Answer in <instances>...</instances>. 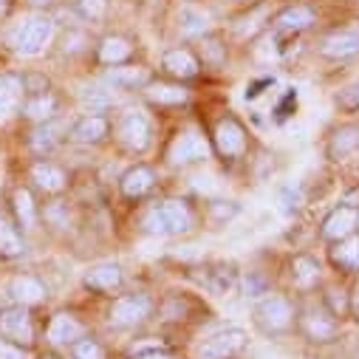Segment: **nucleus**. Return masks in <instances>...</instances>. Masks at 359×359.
<instances>
[{
  "label": "nucleus",
  "instance_id": "28",
  "mask_svg": "<svg viewBox=\"0 0 359 359\" xmlns=\"http://www.w3.org/2000/svg\"><path fill=\"white\" fill-rule=\"evenodd\" d=\"M15 212H18L20 224H23L26 229L34 226L37 212H34V201H32V193H29V190H18V193H15Z\"/></svg>",
  "mask_w": 359,
  "mask_h": 359
},
{
  "label": "nucleus",
  "instance_id": "35",
  "mask_svg": "<svg viewBox=\"0 0 359 359\" xmlns=\"http://www.w3.org/2000/svg\"><path fill=\"white\" fill-rule=\"evenodd\" d=\"M337 102H339L342 111H359V79H353L351 85L342 88L339 97H337Z\"/></svg>",
  "mask_w": 359,
  "mask_h": 359
},
{
  "label": "nucleus",
  "instance_id": "15",
  "mask_svg": "<svg viewBox=\"0 0 359 359\" xmlns=\"http://www.w3.org/2000/svg\"><path fill=\"white\" fill-rule=\"evenodd\" d=\"M122 283V269L116 263H97L85 272V286L91 289H102V292H111Z\"/></svg>",
  "mask_w": 359,
  "mask_h": 359
},
{
  "label": "nucleus",
  "instance_id": "5",
  "mask_svg": "<svg viewBox=\"0 0 359 359\" xmlns=\"http://www.w3.org/2000/svg\"><path fill=\"white\" fill-rule=\"evenodd\" d=\"M255 317L266 331H283L292 323V306L278 294H269V297H263L257 303Z\"/></svg>",
  "mask_w": 359,
  "mask_h": 359
},
{
  "label": "nucleus",
  "instance_id": "13",
  "mask_svg": "<svg viewBox=\"0 0 359 359\" xmlns=\"http://www.w3.org/2000/svg\"><path fill=\"white\" fill-rule=\"evenodd\" d=\"M303 331L314 342H328V339L337 337V323H334L331 314L317 311V309H309V311H303Z\"/></svg>",
  "mask_w": 359,
  "mask_h": 359
},
{
  "label": "nucleus",
  "instance_id": "4",
  "mask_svg": "<svg viewBox=\"0 0 359 359\" xmlns=\"http://www.w3.org/2000/svg\"><path fill=\"white\" fill-rule=\"evenodd\" d=\"M0 337L12 345H29L32 342V320L23 306H12L0 311Z\"/></svg>",
  "mask_w": 359,
  "mask_h": 359
},
{
  "label": "nucleus",
  "instance_id": "8",
  "mask_svg": "<svg viewBox=\"0 0 359 359\" xmlns=\"http://www.w3.org/2000/svg\"><path fill=\"white\" fill-rule=\"evenodd\" d=\"M320 51H323L328 60H345V57H351V54L359 51V32H353V29L331 32V34L323 40Z\"/></svg>",
  "mask_w": 359,
  "mask_h": 359
},
{
  "label": "nucleus",
  "instance_id": "44",
  "mask_svg": "<svg viewBox=\"0 0 359 359\" xmlns=\"http://www.w3.org/2000/svg\"><path fill=\"white\" fill-rule=\"evenodd\" d=\"M6 12V0H0V15H4Z\"/></svg>",
  "mask_w": 359,
  "mask_h": 359
},
{
  "label": "nucleus",
  "instance_id": "6",
  "mask_svg": "<svg viewBox=\"0 0 359 359\" xmlns=\"http://www.w3.org/2000/svg\"><path fill=\"white\" fill-rule=\"evenodd\" d=\"M150 314V300L144 294H122L114 309H111V323L114 325H136Z\"/></svg>",
  "mask_w": 359,
  "mask_h": 359
},
{
  "label": "nucleus",
  "instance_id": "7",
  "mask_svg": "<svg viewBox=\"0 0 359 359\" xmlns=\"http://www.w3.org/2000/svg\"><path fill=\"white\" fill-rule=\"evenodd\" d=\"M119 139L125 147L130 150H144L150 144V122L136 114V111H128L122 119H119Z\"/></svg>",
  "mask_w": 359,
  "mask_h": 359
},
{
  "label": "nucleus",
  "instance_id": "14",
  "mask_svg": "<svg viewBox=\"0 0 359 359\" xmlns=\"http://www.w3.org/2000/svg\"><path fill=\"white\" fill-rule=\"evenodd\" d=\"M20 100H23V79L15 74H0V119L12 116Z\"/></svg>",
  "mask_w": 359,
  "mask_h": 359
},
{
  "label": "nucleus",
  "instance_id": "36",
  "mask_svg": "<svg viewBox=\"0 0 359 359\" xmlns=\"http://www.w3.org/2000/svg\"><path fill=\"white\" fill-rule=\"evenodd\" d=\"M57 125H46V128H40L37 133H34V139H32V144H34V150L37 153H43V150H51L54 147V142H57Z\"/></svg>",
  "mask_w": 359,
  "mask_h": 359
},
{
  "label": "nucleus",
  "instance_id": "45",
  "mask_svg": "<svg viewBox=\"0 0 359 359\" xmlns=\"http://www.w3.org/2000/svg\"><path fill=\"white\" fill-rule=\"evenodd\" d=\"M46 359H54V356H46Z\"/></svg>",
  "mask_w": 359,
  "mask_h": 359
},
{
  "label": "nucleus",
  "instance_id": "39",
  "mask_svg": "<svg viewBox=\"0 0 359 359\" xmlns=\"http://www.w3.org/2000/svg\"><path fill=\"white\" fill-rule=\"evenodd\" d=\"M243 286H246V294H249V297H260V294H263V278H255V275H249Z\"/></svg>",
  "mask_w": 359,
  "mask_h": 359
},
{
  "label": "nucleus",
  "instance_id": "16",
  "mask_svg": "<svg viewBox=\"0 0 359 359\" xmlns=\"http://www.w3.org/2000/svg\"><path fill=\"white\" fill-rule=\"evenodd\" d=\"M311 23H314V12L309 6H289V9H283L278 15L275 29L278 32H286V34H297V32L309 29Z\"/></svg>",
  "mask_w": 359,
  "mask_h": 359
},
{
  "label": "nucleus",
  "instance_id": "11",
  "mask_svg": "<svg viewBox=\"0 0 359 359\" xmlns=\"http://www.w3.org/2000/svg\"><path fill=\"white\" fill-rule=\"evenodd\" d=\"M359 150V125H342L328 139V158L342 161Z\"/></svg>",
  "mask_w": 359,
  "mask_h": 359
},
{
  "label": "nucleus",
  "instance_id": "46",
  "mask_svg": "<svg viewBox=\"0 0 359 359\" xmlns=\"http://www.w3.org/2000/svg\"><path fill=\"white\" fill-rule=\"evenodd\" d=\"M37 4H43V0H37Z\"/></svg>",
  "mask_w": 359,
  "mask_h": 359
},
{
  "label": "nucleus",
  "instance_id": "47",
  "mask_svg": "<svg viewBox=\"0 0 359 359\" xmlns=\"http://www.w3.org/2000/svg\"><path fill=\"white\" fill-rule=\"evenodd\" d=\"M356 359H359V353H356Z\"/></svg>",
  "mask_w": 359,
  "mask_h": 359
},
{
  "label": "nucleus",
  "instance_id": "34",
  "mask_svg": "<svg viewBox=\"0 0 359 359\" xmlns=\"http://www.w3.org/2000/svg\"><path fill=\"white\" fill-rule=\"evenodd\" d=\"M232 269L229 266H215V272H210V289L215 294H226L232 289Z\"/></svg>",
  "mask_w": 359,
  "mask_h": 359
},
{
  "label": "nucleus",
  "instance_id": "21",
  "mask_svg": "<svg viewBox=\"0 0 359 359\" xmlns=\"http://www.w3.org/2000/svg\"><path fill=\"white\" fill-rule=\"evenodd\" d=\"M331 257H334L337 266L348 269V272H356V269H359V238L356 235H348V238L337 241Z\"/></svg>",
  "mask_w": 359,
  "mask_h": 359
},
{
  "label": "nucleus",
  "instance_id": "41",
  "mask_svg": "<svg viewBox=\"0 0 359 359\" xmlns=\"http://www.w3.org/2000/svg\"><path fill=\"white\" fill-rule=\"evenodd\" d=\"M331 309H334V314H342L345 311V297H342V292H331Z\"/></svg>",
  "mask_w": 359,
  "mask_h": 359
},
{
  "label": "nucleus",
  "instance_id": "18",
  "mask_svg": "<svg viewBox=\"0 0 359 359\" xmlns=\"http://www.w3.org/2000/svg\"><path fill=\"white\" fill-rule=\"evenodd\" d=\"M153 182H156V175H153L150 167H142V164L139 167H130L122 175V193L130 196V198H139V196H144L153 187Z\"/></svg>",
  "mask_w": 359,
  "mask_h": 359
},
{
  "label": "nucleus",
  "instance_id": "10",
  "mask_svg": "<svg viewBox=\"0 0 359 359\" xmlns=\"http://www.w3.org/2000/svg\"><path fill=\"white\" fill-rule=\"evenodd\" d=\"M210 147L207 142L198 136V133H184V136H178L170 147V158L175 164H187V161H198V158H207Z\"/></svg>",
  "mask_w": 359,
  "mask_h": 359
},
{
  "label": "nucleus",
  "instance_id": "23",
  "mask_svg": "<svg viewBox=\"0 0 359 359\" xmlns=\"http://www.w3.org/2000/svg\"><path fill=\"white\" fill-rule=\"evenodd\" d=\"M114 88H136L147 82V68L142 65H125V68H111L105 76Z\"/></svg>",
  "mask_w": 359,
  "mask_h": 359
},
{
  "label": "nucleus",
  "instance_id": "24",
  "mask_svg": "<svg viewBox=\"0 0 359 359\" xmlns=\"http://www.w3.org/2000/svg\"><path fill=\"white\" fill-rule=\"evenodd\" d=\"M292 278H294V283H297L300 289L314 286L317 278H320V266H317V260H311V257H306V255H297V257L292 260Z\"/></svg>",
  "mask_w": 359,
  "mask_h": 359
},
{
  "label": "nucleus",
  "instance_id": "19",
  "mask_svg": "<svg viewBox=\"0 0 359 359\" xmlns=\"http://www.w3.org/2000/svg\"><path fill=\"white\" fill-rule=\"evenodd\" d=\"M161 65H164L172 76H182V79H190V76L198 74V62H196V57H193L190 51H184V48H172V51H167L164 60H161Z\"/></svg>",
  "mask_w": 359,
  "mask_h": 359
},
{
  "label": "nucleus",
  "instance_id": "12",
  "mask_svg": "<svg viewBox=\"0 0 359 359\" xmlns=\"http://www.w3.org/2000/svg\"><path fill=\"white\" fill-rule=\"evenodd\" d=\"M215 144L224 156H241L243 147H246V136H243V130L235 119H224L215 128Z\"/></svg>",
  "mask_w": 359,
  "mask_h": 359
},
{
  "label": "nucleus",
  "instance_id": "3",
  "mask_svg": "<svg viewBox=\"0 0 359 359\" xmlns=\"http://www.w3.org/2000/svg\"><path fill=\"white\" fill-rule=\"evenodd\" d=\"M246 345V334L241 328H226V331H218L215 337L204 339L196 351L198 359H226L232 353H238L241 348Z\"/></svg>",
  "mask_w": 359,
  "mask_h": 359
},
{
  "label": "nucleus",
  "instance_id": "42",
  "mask_svg": "<svg viewBox=\"0 0 359 359\" xmlns=\"http://www.w3.org/2000/svg\"><path fill=\"white\" fill-rule=\"evenodd\" d=\"M207 54H210V60L221 62V48H218V43H215V40H210V43H207Z\"/></svg>",
  "mask_w": 359,
  "mask_h": 359
},
{
  "label": "nucleus",
  "instance_id": "20",
  "mask_svg": "<svg viewBox=\"0 0 359 359\" xmlns=\"http://www.w3.org/2000/svg\"><path fill=\"white\" fill-rule=\"evenodd\" d=\"M105 133H108V122H105L102 116H82V119L74 125V130H71V136H74L76 142H82V144H94V142H100Z\"/></svg>",
  "mask_w": 359,
  "mask_h": 359
},
{
  "label": "nucleus",
  "instance_id": "32",
  "mask_svg": "<svg viewBox=\"0 0 359 359\" xmlns=\"http://www.w3.org/2000/svg\"><path fill=\"white\" fill-rule=\"evenodd\" d=\"M51 111H54V100H51L48 94H40V97H34V100H29V102H26V116H29V119H34V122L48 119V116H51Z\"/></svg>",
  "mask_w": 359,
  "mask_h": 359
},
{
  "label": "nucleus",
  "instance_id": "30",
  "mask_svg": "<svg viewBox=\"0 0 359 359\" xmlns=\"http://www.w3.org/2000/svg\"><path fill=\"white\" fill-rule=\"evenodd\" d=\"M20 252H23V243H20L18 232L6 221H0V255L4 257H18Z\"/></svg>",
  "mask_w": 359,
  "mask_h": 359
},
{
  "label": "nucleus",
  "instance_id": "43",
  "mask_svg": "<svg viewBox=\"0 0 359 359\" xmlns=\"http://www.w3.org/2000/svg\"><path fill=\"white\" fill-rule=\"evenodd\" d=\"M139 359H170V356H164V353L156 351V353H144V356H139Z\"/></svg>",
  "mask_w": 359,
  "mask_h": 359
},
{
  "label": "nucleus",
  "instance_id": "25",
  "mask_svg": "<svg viewBox=\"0 0 359 359\" xmlns=\"http://www.w3.org/2000/svg\"><path fill=\"white\" fill-rule=\"evenodd\" d=\"M32 175H34V182L48 193H57V190L65 187V172L60 167H54V164H34Z\"/></svg>",
  "mask_w": 359,
  "mask_h": 359
},
{
  "label": "nucleus",
  "instance_id": "31",
  "mask_svg": "<svg viewBox=\"0 0 359 359\" xmlns=\"http://www.w3.org/2000/svg\"><path fill=\"white\" fill-rule=\"evenodd\" d=\"M278 201H280V210H283L286 215H292V212L300 210V204H303V193H300V187H297L294 182H289V184L280 187Z\"/></svg>",
  "mask_w": 359,
  "mask_h": 359
},
{
  "label": "nucleus",
  "instance_id": "9",
  "mask_svg": "<svg viewBox=\"0 0 359 359\" xmlns=\"http://www.w3.org/2000/svg\"><path fill=\"white\" fill-rule=\"evenodd\" d=\"M356 221H359V212H356L353 207H337V210L325 218V224H323V235H325L328 241H342V238L353 235Z\"/></svg>",
  "mask_w": 359,
  "mask_h": 359
},
{
  "label": "nucleus",
  "instance_id": "22",
  "mask_svg": "<svg viewBox=\"0 0 359 359\" xmlns=\"http://www.w3.org/2000/svg\"><path fill=\"white\" fill-rule=\"evenodd\" d=\"M9 292H12V297H15L18 303H23V306H29V303H40V300H43V294H46L43 283H40V280H34V278H29V275L15 278V280H12V286H9Z\"/></svg>",
  "mask_w": 359,
  "mask_h": 359
},
{
  "label": "nucleus",
  "instance_id": "2",
  "mask_svg": "<svg viewBox=\"0 0 359 359\" xmlns=\"http://www.w3.org/2000/svg\"><path fill=\"white\" fill-rule=\"evenodd\" d=\"M51 37H54V23L48 18H32L20 26V32L15 37V46L23 57H34L51 43Z\"/></svg>",
  "mask_w": 359,
  "mask_h": 359
},
{
  "label": "nucleus",
  "instance_id": "1",
  "mask_svg": "<svg viewBox=\"0 0 359 359\" xmlns=\"http://www.w3.org/2000/svg\"><path fill=\"white\" fill-rule=\"evenodd\" d=\"M193 226V212L182 201H164L153 207L144 215V229L158 232V235H175V232H187Z\"/></svg>",
  "mask_w": 359,
  "mask_h": 359
},
{
  "label": "nucleus",
  "instance_id": "40",
  "mask_svg": "<svg viewBox=\"0 0 359 359\" xmlns=\"http://www.w3.org/2000/svg\"><path fill=\"white\" fill-rule=\"evenodd\" d=\"M0 359H26V356H23V351H20V348L0 342Z\"/></svg>",
  "mask_w": 359,
  "mask_h": 359
},
{
  "label": "nucleus",
  "instance_id": "29",
  "mask_svg": "<svg viewBox=\"0 0 359 359\" xmlns=\"http://www.w3.org/2000/svg\"><path fill=\"white\" fill-rule=\"evenodd\" d=\"M178 20H182V29L187 32V34H204L207 29H210V20H207V15L204 12H198V9H182V15H178Z\"/></svg>",
  "mask_w": 359,
  "mask_h": 359
},
{
  "label": "nucleus",
  "instance_id": "37",
  "mask_svg": "<svg viewBox=\"0 0 359 359\" xmlns=\"http://www.w3.org/2000/svg\"><path fill=\"white\" fill-rule=\"evenodd\" d=\"M74 353H76V359H102V348L94 339H79L74 345Z\"/></svg>",
  "mask_w": 359,
  "mask_h": 359
},
{
  "label": "nucleus",
  "instance_id": "17",
  "mask_svg": "<svg viewBox=\"0 0 359 359\" xmlns=\"http://www.w3.org/2000/svg\"><path fill=\"white\" fill-rule=\"evenodd\" d=\"M82 323L71 314H57L48 325V339L54 345H62V342H74V339H82Z\"/></svg>",
  "mask_w": 359,
  "mask_h": 359
},
{
  "label": "nucleus",
  "instance_id": "33",
  "mask_svg": "<svg viewBox=\"0 0 359 359\" xmlns=\"http://www.w3.org/2000/svg\"><path fill=\"white\" fill-rule=\"evenodd\" d=\"M82 102H85V108L100 111V108L114 105V102H116V97H114L111 91H105V88H85V91H82Z\"/></svg>",
  "mask_w": 359,
  "mask_h": 359
},
{
  "label": "nucleus",
  "instance_id": "38",
  "mask_svg": "<svg viewBox=\"0 0 359 359\" xmlns=\"http://www.w3.org/2000/svg\"><path fill=\"white\" fill-rule=\"evenodd\" d=\"M79 9H82V15H85V18L100 20V18L105 15L108 4H105V0H79Z\"/></svg>",
  "mask_w": 359,
  "mask_h": 359
},
{
  "label": "nucleus",
  "instance_id": "26",
  "mask_svg": "<svg viewBox=\"0 0 359 359\" xmlns=\"http://www.w3.org/2000/svg\"><path fill=\"white\" fill-rule=\"evenodd\" d=\"M128 57H130V43H128V40H122V37H108V40H102V46H100V60H102V62L116 65V62H122V60H128Z\"/></svg>",
  "mask_w": 359,
  "mask_h": 359
},
{
  "label": "nucleus",
  "instance_id": "27",
  "mask_svg": "<svg viewBox=\"0 0 359 359\" xmlns=\"http://www.w3.org/2000/svg\"><path fill=\"white\" fill-rule=\"evenodd\" d=\"M147 97L153 102H158V105H175V102H184L187 100V91H184V88H178V85L158 82V85H150L147 88Z\"/></svg>",
  "mask_w": 359,
  "mask_h": 359
}]
</instances>
